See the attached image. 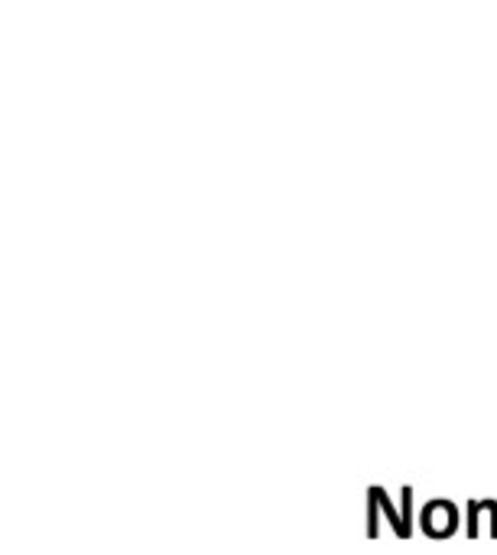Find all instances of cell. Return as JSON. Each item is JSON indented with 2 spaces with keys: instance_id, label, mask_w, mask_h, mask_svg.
<instances>
[{
  "instance_id": "6da1fadb",
  "label": "cell",
  "mask_w": 497,
  "mask_h": 555,
  "mask_svg": "<svg viewBox=\"0 0 497 555\" xmlns=\"http://www.w3.org/2000/svg\"><path fill=\"white\" fill-rule=\"evenodd\" d=\"M420 520H423V530H426L430 537L443 540V537L456 533V527H459V511H456L449 501H433V504L423 507Z\"/></svg>"
},
{
  "instance_id": "7a4b0ae2",
  "label": "cell",
  "mask_w": 497,
  "mask_h": 555,
  "mask_svg": "<svg viewBox=\"0 0 497 555\" xmlns=\"http://www.w3.org/2000/svg\"><path fill=\"white\" fill-rule=\"evenodd\" d=\"M371 494H374V501H378V507H384V514H387V520H391V527L397 530V537L400 540H407V530H404V520H400V514H397V507L391 504V498L381 491V488H371Z\"/></svg>"
},
{
  "instance_id": "3957f363",
  "label": "cell",
  "mask_w": 497,
  "mask_h": 555,
  "mask_svg": "<svg viewBox=\"0 0 497 555\" xmlns=\"http://www.w3.org/2000/svg\"><path fill=\"white\" fill-rule=\"evenodd\" d=\"M400 498H404V514H400V520H404V530H407V537H410V530H413V488H404Z\"/></svg>"
},
{
  "instance_id": "277c9868",
  "label": "cell",
  "mask_w": 497,
  "mask_h": 555,
  "mask_svg": "<svg viewBox=\"0 0 497 555\" xmlns=\"http://www.w3.org/2000/svg\"><path fill=\"white\" fill-rule=\"evenodd\" d=\"M368 520H371L368 524V537H378L381 530H378V501L374 498H371V507H368Z\"/></svg>"
}]
</instances>
